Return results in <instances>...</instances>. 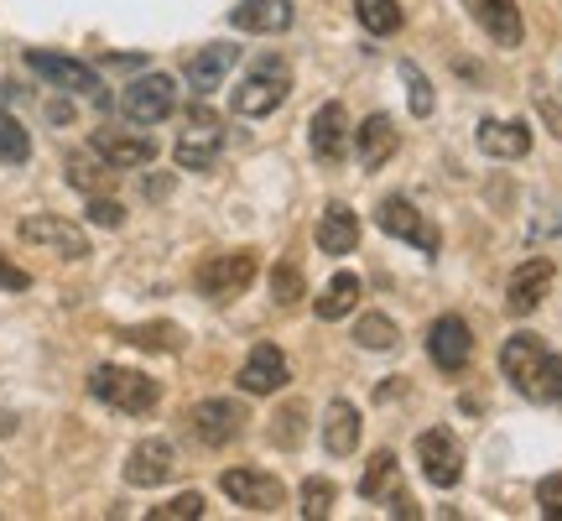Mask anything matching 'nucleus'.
I'll return each instance as SVG.
<instances>
[{
  "label": "nucleus",
  "instance_id": "nucleus-1",
  "mask_svg": "<svg viewBox=\"0 0 562 521\" xmlns=\"http://www.w3.org/2000/svg\"><path fill=\"white\" fill-rule=\"evenodd\" d=\"M505 381L531 401H562V355H552L537 334H510L501 350Z\"/></svg>",
  "mask_w": 562,
  "mask_h": 521
},
{
  "label": "nucleus",
  "instance_id": "nucleus-2",
  "mask_svg": "<svg viewBox=\"0 0 562 521\" xmlns=\"http://www.w3.org/2000/svg\"><path fill=\"white\" fill-rule=\"evenodd\" d=\"M89 397L104 401V407H115V412H125V418H146V412H157L161 386L151 381V376L131 370V365H94Z\"/></svg>",
  "mask_w": 562,
  "mask_h": 521
},
{
  "label": "nucleus",
  "instance_id": "nucleus-3",
  "mask_svg": "<svg viewBox=\"0 0 562 521\" xmlns=\"http://www.w3.org/2000/svg\"><path fill=\"white\" fill-rule=\"evenodd\" d=\"M256 271H261V256L250 251V245H240V251H214V256L199 260V271H193V287H199L209 302H235L256 281Z\"/></svg>",
  "mask_w": 562,
  "mask_h": 521
},
{
  "label": "nucleus",
  "instance_id": "nucleus-4",
  "mask_svg": "<svg viewBox=\"0 0 562 521\" xmlns=\"http://www.w3.org/2000/svg\"><path fill=\"white\" fill-rule=\"evenodd\" d=\"M286 95H292V68L271 53V58H261L240 84H235V115L261 121V115H271V110L286 100Z\"/></svg>",
  "mask_w": 562,
  "mask_h": 521
},
{
  "label": "nucleus",
  "instance_id": "nucleus-5",
  "mask_svg": "<svg viewBox=\"0 0 562 521\" xmlns=\"http://www.w3.org/2000/svg\"><path fill=\"white\" fill-rule=\"evenodd\" d=\"M375 224H381L385 235H396V241L406 245H417L422 256H438L442 251V235H438V224L422 214L412 199H402V193H391V199L375 203Z\"/></svg>",
  "mask_w": 562,
  "mask_h": 521
},
{
  "label": "nucleus",
  "instance_id": "nucleus-6",
  "mask_svg": "<svg viewBox=\"0 0 562 521\" xmlns=\"http://www.w3.org/2000/svg\"><path fill=\"white\" fill-rule=\"evenodd\" d=\"M172 157H178L182 173H209V167L224 157V121L220 115H209V110L199 104V110L188 115V131L178 136Z\"/></svg>",
  "mask_w": 562,
  "mask_h": 521
},
{
  "label": "nucleus",
  "instance_id": "nucleus-7",
  "mask_svg": "<svg viewBox=\"0 0 562 521\" xmlns=\"http://www.w3.org/2000/svg\"><path fill=\"white\" fill-rule=\"evenodd\" d=\"M245 407L229 397H209V401H193L188 407V433L203 443V448H224V443H235L245 433Z\"/></svg>",
  "mask_w": 562,
  "mask_h": 521
},
{
  "label": "nucleus",
  "instance_id": "nucleus-8",
  "mask_svg": "<svg viewBox=\"0 0 562 521\" xmlns=\"http://www.w3.org/2000/svg\"><path fill=\"white\" fill-rule=\"evenodd\" d=\"M121 110L131 125H161L172 110H178V84L167 79V74H146V79L125 84Z\"/></svg>",
  "mask_w": 562,
  "mask_h": 521
},
{
  "label": "nucleus",
  "instance_id": "nucleus-9",
  "mask_svg": "<svg viewBox=\"0 0 562 521\" xmlns=\"http://www.w3.org/2000/svg\"><path fill=\"white\" fill-rule=\"evenodd\" d=\"M220 490L235 506H245V511H261V517H271V511H281V506H286V485H281L277 475H266V469H224Z\"/></svg>",
  "mask_w": 562,
  "mask_h": 521
},
{
  "label": "nucleus",
  "instance_id": "nucleus-10",
  "mask_svg": "<svg viewBox=\"0 0 562 521\" xmlns=\"http://www.w3.org/2000/svg\"><path fill=\"white\" fill-rule=\"evenodd\" d=\"M417 464L427 485H438V490H453L463 475V443L448 433V428H427L417 439Z\"/></svg>",
  "mask_w": 562,
  "mask_h": 521
},
{
  "label": "nucleus",
  "instance_id": "nucleus-11",
  "mask_svg": "<svg viewBox=\"0 0 562 521\" xmlns=\"http://www.w3.org/2000/svg\"><path fill=\"white\" fill-rule=\"evenodd\" d=\"M21 241L42 245V251H58L63 260L89 256V235H83L79 224H68L63 214H26V220H21Z\"/></svg>",
  "mask_w": 562,
  "mask_h": 521
},
{
  "label": "nucleus",
  "instance_id": "nucleus-12",
  "mask_svg": "<svg viewBox=\"0 0 562 521\" xmlns=\"http://www.w3.org/2000/svg\"><path fill=\"white\" fill-rule=\"evenodd\" d=\"M427 355H432V365L448 370V376L469 370V361H474V334H469V323L453 319V313H442V319L427 329Z\"/></svg>",
  "mask_w": 562,
  "mask_h": 521
},
{
  "label": "nucleus",
  "instance_id": "nucleus-13",
  "mask_svg": "<svg viewBox=\"0 0 562 521\" xmlns=\"http://www.w3.org/2000/svg\"><path fill=\"white\" fill-rule=\"evenodd\" d=\"M552 260L547 256H531V260H521L516 271H510V287H505V308L516 313V319H526V313H537L542 308V298L552 292Z\"/></svg>",
  "mask_w": 562,
  "mask_h": 521
},
{
  "label": "nucleus",
  "instance_id": "nucleus-14",
  "mask_svg": "<svg viewBox=\"0 0 562 521\" xmlns=\"http://www.w3.org/2000/svg\"><path fill=\"white\" fill-rule=\"evenodd\" d=\"M26 68L42 74L53 89H68V95H100V74L79 58H63V53H42V47H32V53H26Z\"/></svg>",
  "mask_w": 562,
  "mask_h": 521
},
{
  "label": "nucleus",
  "instance_id": "nucleus-15",
  "mask_svg": "<svg viewBox=\"0 0 562 521\" xmlns=\"http://www.w3.org/2000/svg\"><path fill=\"white\" fill-rule=\"evenodd\" d=\"M307 141H313V157H318V162H328V167H334V162H344L349 141H355V131H349V110H344L339 100H328L318 115L307 121Z\"/></svg>",
  "mask_w": 562,
  "mask_h": 521
},
{
  "label": "nucleus",
  "instance_id": "nucleus-16",
  "mask_svg": "<svg viewBox=\"0 0 562 521\" xmlns=\"http://www.w3.org/2000/svg\"><path fill=\"white\" fill-rule=\"evenodd\" d=\"M463 11L474 16V26H484V37L495 47H521V5L516 0H463Z\"/></svg>",
  "mask_w": 562,
  "mask_h": 521
},
{
  "label": "nucleus",
  "instance_id": "nucleus-17",
  "mask_svg": "<svg viewBox=\"0 0 562 521\" xmlns=\"http://www.w3.org/2000/svg\"><path fill=\"white\" fill-rule=\"evenodd\" d=\"M172 469H178L172 443H167V439H146V443H136V448H131V459H125V485L151 490V485H167V480H172Z\"/></svg>",
  "mask_w": 562,
  "mask_h": 521
},
{
  "label": "nucleus",
  "instance_id": "nucleus-18",
  "mask_svg": "<svg viewBox=\"0 0 562 521\" xmlns=\"http://www.w3.org/2000/svg\"><path fill=\"white\" fill-rule=\"evenodd\" d=\"M89 146H94V152H100L115 173L157 162V141L146 136V131H94V141H89Z\"/></svg>",
  "mask_w": 562,
  "mask_h": 521
},
{
  "label": "nucleus",
  "instance_id": "nucleus-19",
  "mask_svg": "<svg viewBox=\"0 0 562 521\" xmlns=\"http://www.w3.org/2000/svg\"><path fill=\"white\" fill-rule=\"evenodd\" d=\"M235 381H240L245 397H271V391H281V386H286V355H281L277 344H256Z\"/></svg>",
  "mask_w": 562,
  "mask_h": 521
},
{
  "label": "nucleus",
  "instance_id": "nucleus-20",
  "mask_svg": "<svg viewBox=\"0 0 562 521\" xmlns=\"http://www.w3.org/2000/svg\"><path fill=\"white\" fill-rule=\"evenodd\" d=\"M240 63V47H229V42H209V47H199L193 58H188V84H193V95H214L224 84V74Z\"/></svg>",
  "mask_w": 562,
  "mask_h": 521
},
{
  "label": "nucleus",
  "instance_id": "nucleus-21",
  "mask_svg": "<svg viewBox=\"0 0 562 521\" xmlns=\"http://www.w3.org/2000/svg\"><path fill=\"white\" fill-rule=\"evenodd\" d=\"M396 146H402V131H396V121H391V115H370V121L355 131V152H360L364 173H381Z\"/></svg>",
  "mask_w": 562,
  "mask_h": 521
},
{
  "label": "nucleus",
  "instance_id": "nucleus-22",
  "mask_svg": "<svg viewBox=\"0 0 562 521\" xmlns=\"http://www.w3.org/2000/svg\"><path fill=\"white\" fill-rule=\"evenodd\" d=\"M360 245V214L349 203H328L318 214V251L323 256H349Z\"/></svg>",
  "mask_w": 562,
  "mask_h": 521
},
{
  "label": "nucleus",
  "instance_id": "nucleus-23",
  "mask_svg": "<svg viewBox=\"0 0 562 521\" xmlns=\"http://www.w3.org/2000/svg\"><path fill=\"white\" fill-rule=\"evenodd\" d=\"M323 448L334 459H349L360 448V407L355 401H328V412H323Z\"/></svg>",
  "mask_w": 562,
  "mask_h": 521
},
{
  "label": "nucleus",
  "instance_id": "nucleus-24",
  "mask_svg": "<svg viewBox=\"0 0 562 521\" xmlns=\"http://www.w3.org/2000/svg\"><path fill=\"white\" fill-rule=\"evenodd\" d=\"M229 21L240 26V32H256V37H277L292 26V0H240Z\"/></svg>",
  "mask_w": 562,
  "mask_h": 521
},
{
  "label": "nucleus",
  "instance_id": "nucleus-25",
  "mask_svg": "<svg viewBox=\"0 0 562 521\" xmlns=\"http://www.w3.org/2000/svg\"><path fill=\"white\" fill-rule=\"evenodd\" d=\"M480 146L490 157L516 162L531 152V131H526V121H480Z\"/></svg>",
  "mask_w": 562,
  "mask_h": 521
},
{
  "label": "nucleus",
  "instance_id": "nucleus-26",
  "mask_svg": "<svg viewBox=\"0 0 562 521\" xmlns=\"http://www.w3.org/2000/svg\"><path fill=\"white\" fill-rule=\"evenodd\" d=\"M63 173H68V182H74L79 193H89V199H94V193H104V188L115 182V167H110L94 146H89V152H68Z\"/></svg>",
  "mask_w": 562,
  "mask_h": 521
},
{
  "label": "nucleus",
  "instance_id": "nucleus-27",
  "mask_svg": "<svg viewBox=\"0 0 562 521\" xmlns=\"http://www.w3.org/2000/svg\"><path fill=\"white\" fill-rule=\"evenodd\" d=\"M360 298H364L360 277H355V271H339V277H334V281H328V287L318 292V319H323V323L344 319V313H355V308H360Z\"/></svg>",
  "mask_w": 562,
  "mask_h": 521
},
{
  "label": "nucleus",
  "instance_id": "nucleus-28",
  "mask_svg": "<svg viewBox=\"0 0 562 521\" xmlns=\"http://www.w3.org/2000/svg\"><path fill=\"white\" fill-rule=\"evenodd\" d=\"M125 344L136 350H161V355H178L182 350V329L178 323H136V329H121Z\"/></svg>",
  "mask_w": 562,
  "mask_h": 521
},
{
  "label": "nucleus",
  "instance_id": "nucleus-29",
  "mask_svg": "<svg viewBox=\"0 0 562 521\" xmlns=\"http://www.w3.org/2000/svg\"><path fill=\"white\" fill-rule=\"evenodd\" d=\"M355 16H360L364 32L391 37V32L402 26V5H396V0H355Z\"/></svg>",
  "mask_w": 562,
  "mask_h": 521
},
{
  "label": "nucleus",
  "instance_id": "nucleus-30",
  "mask_svg": "<svg viewBox=\"0 0 562 521\" xmlns=\"http://www.w3.org/2000/svg\"><path fill=\"white\" fill-rule=\"evenodd\" d=\"M396 340H402V334H396V323L385 319V313H360V323H355V344H360V350H375V355H381V350H391Z\"/></svg>",
  "mask_w": 562,
  "mask_h": 521
},
{
  "label": "nucleus",
  "instance_id": "nucleus-31",
  "mask_svg": "<svg viewBox=\"0 0 562 521\" xmlns=\"http://www.w3.org/2000/svg\"><path fill=\"white\" fill-rule=\"evenodd\" d=\"M26 157H32V136H26V125H21L11 110H0V162L21 167Z\"/></svg>",
  "mask_w": 562,
  "mask_h": 521
},
{
  "label": "nucleus",
  "instance_id": "nucleus-32",
  "mask_svg": "<svg viewBox=\"0 0 562 521\" xmlns=\"http://www.w3.org/2000/svg\"><path fill=\"white\" fill-rule=\"evenodd\" d=\"M302 418H307V407H302V401H286L277 418H271V443H277V448H297L302 443Z\"/></svg>",
  "mask_w": 562,
  "mask_h": 521
},
{
  "label": "nucleus",
  "instance_id": "nucleus-33",
  "mask_svg": "<svg viewBox=\"0 0 562 521\" xmlns=\"http://www.w3.org/2000/svg\"><path fill=\"white\" fill-rule=\"evenodd\" d=\"M402 79H406V100H412V115H432V104H438V95H432V84H427V74H422L417 63H402Z\"/></svg>",
  "mask_w": 562,
  "mask_h": 521
},
{
  "label": "nucleus",
  "instance_id": "nucleus-34",
  "mask_svg": "<svg viewBox=\"0 0 562 521\" xmlns=\"http://www.w3.org/2000/svg\"><path fill=\"white\" fill-rule=\"evenodd\" d=\"M203 517V496L199 490H182L167 506H151V521H199Z\"/></svg>",
  "mask_w": 562,
  "mask_h": 521
},
{
  "label": "nucleus",
  "instance_id": "nucleus-35",
  "mask_svg": "<svg viewBox=\"0 0 562 521\" xmlns=\"http://www.w3.org/2000/svg\"><path fill=\"white\" fill-rule=\"evenodd\" d=\"M271 298H277L281 308L302 302V271H297V260H281L277 271H271Z\"/></svg>",
  "mask_w": 562,
  "mask_h": 521
},
{
  "label": "nucleus",
  "instance_id": "nucleus-36",
  "mask_svg": "<svg viewBox=\"0 0 562 521\" xmlns=\"http://www.w3.org/2000/svg\"><path fill=\"white\" fill-rule=\"evenodd\" d=\"M328 511H334V480H318V475H313V480H302V517H328Z\"/></svg>",
  "mask_w": 562,
  "mask_h": 521
},
{
  "label": "nucleus",
  "instance_id": "nucleus-37",
  "mask_svg": "<svg viewBox=\"0 0 562 521\" xmlns=\"http://www.w3.org/2000/svg\"><path fill=\"white\" fill-rule=\"evenodd\" d=\"M391 469H396V454H375V459H370V469H364V480H360V496H370V501H375V496H381L385 490V480H391Z\"/></svg>",
  "mask_w": 562,
  "mask_h": 521
},
{
  "label": "nucleus",
  "instance_id": "nucleus-38",
  "mask_svg": "<svg viewBox=\"0 0 562 521\" xmlns=\"http://www.w3.org/2000/svg\"><path fill=\"white\" fill-rule=\"evenodd\" d=\"M89 224H100V230H121V224H125V209L115 199L94 193V199H89Z\"/></svg>",
  "mask_w": 562,
  "mask_h": 521
},
{
  "label": "nucleus",
  "instance_id": "nucleus-39",
  "mask_svg": "<svg viewBox=\"0 0 562 521\" xmlns=\"http://www.w3.org/2000/svg\"><path fill=\"white\" fill-rule=\"evenodd\" d=\"M537 506H542L547 521H562V475H547V480L537 485Z\"/></svg>",
  "mask_w": 562,
  "mask_h": 521
},
{
  "label": "nucleus",
  "instance_id": "nucleus-40",
  "mask_svg": "<svg viewBox=\"0 0 562 521\" xmlns=\"http://www.w3.org/2000/svg\"><path fill=\"white\" fill-rule=\"evenodd\" d=\"M381 501H385V511H391V517H417V501H412V496H406V490H381Z\"/></svg>",
  "mask_w": 562,
  "mask_h": 521
},
{
  "label": "nucleus",
  "instance_id": "nucleus-41",
  "mask_svg": "<svg viewBox=\"0 0 562 521\" xmlns=\"http://www.w3.org/2000/svg\"><path fill=\"white\" fill-rule=\"evenodd\" d=\"M0 287H5V292H26V287H32V277H26L21 266H11V260L0 256Z\"/></svg>",
  "mask_w": 562,
  "mask_h": 521
},
{
  "label": "nucleus",
  "instance_id": "nucleus-42",
  "mask_svg": "<svg viewBox=\"0 0 562 521\" xmlns=\"http://www.w3.org/2000/svg\"><path fill=\"white\" fill-rule=\"evenodd\" d=\"M11 433H16V418H11V412H0V439H11Z\"/></svg>",
  "mask_w": 562,
  "mask_h": 521
}]
</instances>
